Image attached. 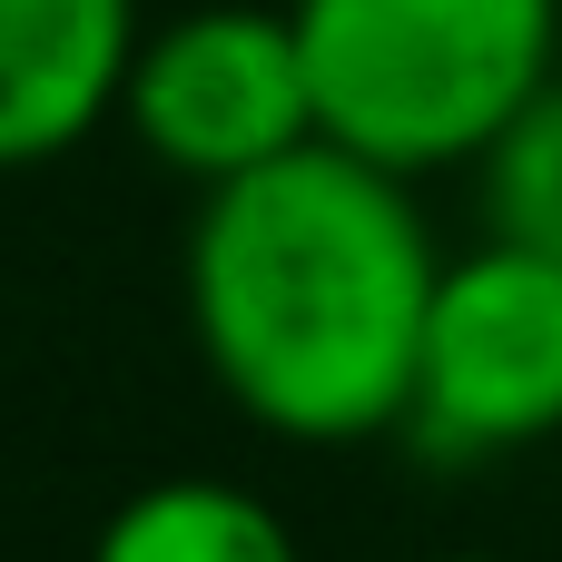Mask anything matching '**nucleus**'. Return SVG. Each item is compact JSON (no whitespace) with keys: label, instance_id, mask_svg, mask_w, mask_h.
<instances>
[{"label":"nucleus","instance_id":"nucleus-3","mask_svg":"<svg viewBox=\"0 0 562 562\" xmlns=\"http://www.w3.org/2000/svg\"><path fill=\"white\" fill-rule=\"evenodd\" d=\"M395 435L425 464H504L562 435V257L484 227L435 267Z\"/></svg>","mask_w":562,"mask_h":562},{"label":"nucleus","instance_id":"nucleus-5","mask_svg":"<svg viewBox=\"0 0 562 562\" xmlns=\"http://www.w3.org/2000/svg\"><path fill=\"white\" fill-rule=\"evenodd\" d=\"M138 0H0V168H49L119 119Z\"/></svg>","mask_w":562,"mask_h":562},{"label":"nucleus","instance_id":"nucleus-8","mask_svg":"<svg viewBox=\"0 0 562 562\" xmlns=\"http://www.w3.org/2000/svg\"><path fill=\"white\" fill-rule=\"evenodd\" d=\"M425 562H494V553H425Z\"/></svg>","mask_w":562,"mask_h":562},{"label":"nucleus","instance_id":"nucleus-6","mask_svg":"<svg viewBox=\"0 0 562 562\" xmlns=\"http://www.w3.org/2000/svg\"><path fill=\"white\" fill-rule=\"evenodd\" d=\"M89 562H306L286 514L227 474H158L109 504L89 533Z\"/></svg>","mask_w":562,"mask_h":562},{"label":"nucleus","instance_id":"nucleus-7","mask_svg":"<svg viewBox=\"0 0 562 562\" xmlns=\"http://www.w3.org/2000/svg\"><path fill=\"white\" fill-rule=\"evenodd\" d=\"M474 168H484V227L562 257V69L504 119V138Z\"/></svg>","mask_w":562,"mask_h":562},{"label":"nucleus","instance_id":"nucleus-4","mask_svg":"<svg viewBox=\"0 0 562 562\" xmlns=\"http://www.w3.org/2000/svg\"><path fill=\"white\" fill-rule=\"evenodd\" d=\"M119 128L188 188H217V178H247L286 148H306L316 89H306L296 20L257 10V0H198L158 30H138Z\"/></svg>","mask_w":562,"mask_h":562},{"label":"nucleus","instance_id":"nucleus-2","mask_svg":"<svg viewBox=\"0 0 562 562\" xmlns=\"http://www.w3.org/2000/svg\"><path fill=\"white\" fill-rule=\"evenodd\" d=\"M316 138L435 178L474 168L562 69V0H286Z\"/></svg>","mask_w":562,"mask_h":562},{"label":"nucleus","instance_id":"nucleus-1","mask_svg":"<svg viewBox=\"0 0 562 562\" xmlns=\"http://www.w3.org/2000/svg\"><path fill=\"white\" fill-rule=\"evenodd\" d=\"M435 267L445 247L415 207V178L306 138L198 188L178 277L198 366L257 435L366 445L405 425Z\"/></svg>","mask_w":562,"mask_h":562}]
</instances>
